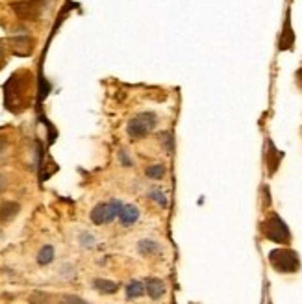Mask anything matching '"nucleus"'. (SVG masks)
Masks as SVG:
<instances>
[{
	"mask_svg": "<svg viewBox=\"0 0 302 304\" xmlns=\"http://www.w3.org/2000/svg\"><path fill=\"white\" fill-rule=\"evenodd\" d=\"M261 234L272 243H280V245H287L291 241V232L287 228V224L282 221L280 215L271 213L267 219L260 224Z\"/></svg>",
	"mask_w": 302,
	"mask_h": 304,
	"instance_id": "nucleus-1",
	"label": "nucleus"
},
{
	"mask_svg": "<svg viewBox=\"0 0 302 304\" xmlns=\"http://www.w3.org/2000/svg\"><path fill=\"white\" fill-rule=\"evenodd\" d=\"M269 263L274 271L282 274L297 273L301 269V258L299 254L291 249H274L269 252Z\"/></svg>",
	"mask_w": 302,
	"mask_h": 304,
	"instance_id": "nucleus-2",
	"label": "nucleus"
},
{
	"mask_svg": "<svg viewBox=\"0 0 302 304\" xmlns=\"http://www.w3.org/2000/svg\"><path fill=\"white\" fill-rule=\"evenodd\" d=\"M156 125H158L156 113L145 112V113H139V115H136L132 121H130V123H128V126H126V132H128L130 139L137 141V139H141V137L148 136V134L156 128Z\"/></svg>",
	"mask_w": 302,
	"mask_h": 304,
	"instance_id": "nucleus-3",
	"label": "nucleus"
},
{
	"mask_svg": "<svg viewBox=\"0 0 302 304\" xmlns=\"http://www.w3.org/2000/svg\"><path fill=\"white\" fill-rule=\"evenodd\" d=\"M123 210V202L121 200H110V202H98L91 210V221L95 224H108L119 219V213Z\"/></svg>",
	"mask_w": 302,
	"mask_h": 304,
	"instance_id": "nucleus-4",
	"label": "nucleus"
},
{
	"mask_svg": "<svg viewBox=\"0 0 302 304\" xmlns=\"http://www.w3.org/2000/svg\"><path fill=\"white\" fill-rule=\"evenodd\" d=\"M284 158V152H280L278 148L274 147V143H272L271 139H267V150H265V163H267V167H269V175H274L276 173V169H278V163H280V160Z\"/></svg>",
	"mask_w": 302,
	"mask_h": 304,
	"instance_id": "nucleus-5",
	"label": "nucleus"
},
{
	"mask_svg": "<svg viewBox=\"0 0 302 304\" xmlns=\"http://www.w3.org/2000/svg\"><path fill=\"white\" fill-rule=\"evenodd\" d=\"M139 215H141V211L137 208L136 204H123V210L119 213V221H121V224L123 226H132V224H136L137 221H139Z\"/></svg>",
	"mask_w": 302,
	"mask_h": 304,
	"instance_id": "nucleus-6",
	"label": "nucleus"
},
{
	"mask_svg": "<svg viewBox=\"0 0 302 304\" xmlns=\"http://www.w3.org/2000/svg\"><path fill=\"white\" fill-rule=\"evenodd\" d=\"M21 211V204L15 200H4L0 204V223H10L13 221Z\"/></svg>",
	"mask_w": 302,
	"mask_h": 304,
	"instance_id": "nucleus-7",
	"label": "nucleus"
},
{
	"mask_svg": "<svg viewBox=\"0 0 302 304\" xmlns=\"http://www.w3.org/2000/svg\"><path fill=\"white\" fill-rule=\"evenodd\" d=\"M167 291V286L163 280H159V278H148L145 282V293H148V297L152 299V301H158V299H161Z\"/></svg>",
	"mask_w": 302,
	"mask_h": 304,
	"instance_id": "nucleus-8",
	"label": "nucleus"
},
{
	"mask_svg": "<svg viewBox=\"0 0 302 304\" xmlns=\"http://www.w3.org/2000/svg\"><path fill=\"white\" fill-rule=\"evenodd\" d=\"M13 52L19 56H28L32 52V37L22 33L19 37H13Z\"/></svg>",
	"mask_w": 302,
	"mask_h": 304,
	"instance_id": "nucleus-9",
	"label": "nucleus"
},
{
	"mask_svg": "<svg viewBox=\"0 0 302 304\" xmlns=\"http://www.w3.org/2000/svg\"><path fill=\"white\" fill-rule=\"evenodd\" d=\"M293 41H295V35H293V28L291 22H289V13H287V19H286V24H284V32L280 35V50H291Z\"/></svg>",
	"mask_w": 302,
	"mask_h": 304,
	"instance_id": "nucleus-10",
	"label": "nucleus"
},
{
	"mask_svg": "<svg viewBox=\"0 0 302 304\" xmlns=\"http://www.w3.org/2000/svg\"><path fill=\"white\" fill-rule=\"evenodd\" d=\"M93 288L98 293H104V295H113L119 291V284L113 282V280H106V278H95Z\"/></svg>",
	"mask_w": 302,
	"mask_h": 304,
	"instance_id": "nucleus-11",
	"label": "nucleus"
},
{
	"mask_svg": "<svg viewBox=\"0 0 302 304\" xmlns=\"http://www.w3.org/2000/svg\"><path fill=\"white\" fill-rule=\"evenodd\" d=\"M137 251L141 252L143 256H152V254L161 252V245L156 240H141L137 243Z\"/></svg>",
	"mask_w": 302,
	"mask_h": 304,
	"instance_id": "nucleus-12",
	"label": "nucleus"
},
{
	"mask_svg": "<svg viewBox=\"0 0 302 304\" xmlns=\"http://www.w3.org/2000/svg\"><path fill=\"white\" fill-rule=\"evenodd\" d=\"M145 293V282L139 280H132L126 284V299H137Z\"/></svg>",
	"mask_w": 302,
	"mask_h": 304,
	"instance_id": "nucleus-13",
	"label": "nucleus"
},
{
	"mask_svg": "<svg viewBox=\"0 0 302 304\" xmlns=\"http://www.w3.org/2000/svg\"><path fill=\"white\" fill-rule=\"evenodd\" d=\"M54 260V247L52 245H45L39 254H37V263L39 265H48Z\"/></svg>",
	"mask_w": 302,
	"mask_h": 304,
	"instance_id": "nucleus-14",
	"label": "nucleus"
},
{
	"mask_svg": "<svg viewBox=\"0 0 302 304\" xmlns=\"http://www.w3.org/2000/svg\"><path fill=\"white\" fill-rule=\"evenodd\" d=\"M146 176L152 180H159L165 176V165H150L146 169Z\"/></svg>",
	"mask_w": 302,
	"mask_h": 304,
	"instance_id": "nucleus-15",
	"label": "nucleus"
},
{
	"mask_svg": "<svg viewBox=\"0 0 302 304\" xmlns=\"http://www.w3.org/2000/svg\"><path fill=\"white\" fill-rule=\"evenodd\" d=\"M28 301L30 304H50V295L45 291H33Z\"/></svg>",
	"mask_w": 302,
	"mask_h": 304,
	"instance_id": "nucleus-16",
	"label": "nucleus"
},
{
	"mask_svg": "<svg viewBox=\"0 0 302 304\" xmlns=\"http://www.w3.org/2000/svg\"><path fill=\"white\" fill-rule=\"evenodd\" d=\"M60 304H89L87 301H83L82 297H78V295H65Z\"/></svg>",
	"mask_w": 302,
	"mask_h": 304,
	"instance_id": "nucleus-17",
	"label": "nucleus"
},
{
	"mask_svg": "<svg viewBox=\"0 0 302 304\" xmlns=\"http://www.w3.org/2000/svg\"><path fill=\"white\" fill-rule=\"evenodd\" d=\"M80 245H83V247H95V236L93 234H89V232H83V234H80Z\"/></svg>",
	"mask_w": 302,
	"mask_h": 304,
	"instance_id": "nucleus-18",
	"label": "nucleus"
},
{
	"mask_svg": "<svg viewBox=\"0 0 302 304\" xmlns=\"http://www.w3.org/2000/svg\"><path fill=\"white\" fill-rule=\"evenodd\" d=\"M150 197L156 200L159 206H163V208L167 206V199H165V195H163L161 191H152V193H150Z\"/></svg>",
	"mask_w": 302,
	"mask_h": 304,
	"instance_id": "nucleus-19",
	"label": "nucleus"
},
{
	"mask_svg": "<svg viewBox=\"0 0 302 304\" xmlns=\"http://www.w3.org/2000/svg\"><path fill=\"white\" fill-rule=\"evenodd\" d=\"M119 156H121V161H123V165H125V167H132V160H130V156H126L125 150H121V152H119Z\"/></svg>",
	"mask_w": 302,
	"mask_h": 304,
	"instance_id": "nucleus-20",
	"label": "nucleus"
},
{
	"mask_svg": "<svg viewBox=\"0 0 302 304\" xmlns=\"http://www.w3.org/2000/svg\"><path fill=\"white\" fill-rule=\"evenodd\" d=\"M6 148H8V141H6V137L0 136V156L6 152Z\"/></svg>",
	"mask_w": 302,
	"mask_h": 304,
	"instance_id": "nucleus-21",
	"label": "nucleus"
},
{
	"mask_svg": "<svg viewBox=\"0 0 302 304\" xmlns=\"http://www.w3.org/2000/svg\"><path fill=\"white\" fill-rule=\"evenodd\" d=\"M6 186H8V182H6V176L4 175H0V193L6 189Z\"/></svg>",
	"mask_w": 302,
	"mask_h": 304,
	"instance_id": "nucleus-22",
	"label": "nucleus"
},
{
	"mask_svg": "<svg viewBox=\"0 0 302 304\" xmlns=\"http://www.w3.org/2000/svg\"><path fill=\"white\" fill-rule=\"evenodd\" d=\"M2 62H4V45L0 41V65H2Z\"/></svg>",
	"mask_w": 302,
	"mask_h": 304,
	"instance_id": "nucleus-23",
	"label": "nucleus"
},
{
	"mask_svg": "<svg viewBox=\"0 0 302 304\" xmlns=\"http://www.w3.org/2000/svg\"><path fill=\"white\" fill-rule=\"evenodd\" d=\"M297 76H299V80H302V71H299V74H297Z\"/></svg>",
	"mask_w": 302,
	"mask_h": 304,
	"instance_id": "nucleus-24",
	"label": "nucleus"
}]
</instances>
